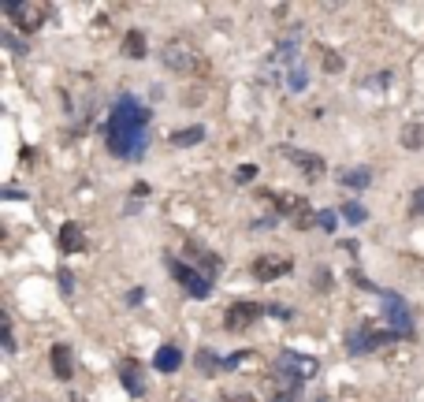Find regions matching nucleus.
Instances as JSON below:
<instances>
[{"instance_id":"24","label":"nucleus","mask_w":424,"mask_h":402,"mask_svg":"<svg viewBox=\"0 0 424 402\" xmlns=\"http://www.w3.org/2000/svg\"><path fill=\"white\" fill-rule=\"evenodd\" d=\"M254 175H257V168H254V164H242V168L235 172V183H254Z\"/></svg>"},{"instance_id":"27","label":"nucleus","mask_w":424,"mask_h":402,"mask_svg":"<svg viewBox=\"0 0 424 402\" xmlns=\"http://www.w3.org/2000/svg\"><path fill=\"white\" fill-rule=\"evenodd\" d=\"M60 291H63V294H71V291H75V279H71V272H68V268H60Z\"/></svg>"},{"instance_id":"31","label":"nucleus","mask_w":424,"mask_h":402,"mask_svg":"<svg viewBox=\"0 0 424 402\" xmlns=\"http://www.w3.org/2000/svg\"><path fill=\"white\" fill-rule=\"evenodd\" d=\"M413 213H417V216H424V187L413 194Z\"/></svg>"},{"instance_id":"20","label":"nucleus","mask_w":424,"mask_h":402,"mask_svg":"<svg viewBox=\"0 0 424 402\" xmlns=\"http://www.w3.org/2000/svg\"><path fill=\"white\" fill-rule=\"evenodd\" d=\"M220 365H223V361L216 358V350H208V346L197 350V369H201V372H216Z\"/></svg>"},{"instance_id":"1","label":"nucleus","mask_w":424,"mask_h":402,"mask_svg":"<svg viewBox=\"0 0 424 402\" xmlns=\"http://www.w3.org/2000/svg\"><path fill=\"white\" fill-rule=\"evenodd\" d=\"M108 153L123 161H138L145 146H149V108L142 105L135 94H123L108 112Z\"/></svg>"},{"instance_id":"2","label":"nucleus","mask_w":424,"mask_h":402,"mask_svg":"<svg viewBox=\"0 0 424 402\" xmlns=\"http://www.w3.org/2000/svg\"><path fill=\"white\" fill-rule=\"evenodd\" d=\"M383 320H387V332L399 335V339H409V335H413V309L406 306L402 294L383 291Z\"/></svg>"},{"instance_id":"17","label":"nucleus","mask_w":424,"mask_h":402,"mask_svg":"<svg viewBox=\"0 0 424 402\" xmlns=\"http://www.w3.org/2000/svg\"><path fill=\"white\" fill-rule=\"evenodd\" d=\"M123 56H130V60H142V56H145V34H142V30H127V37H123Z\"/></svg>"},{"instance_id":"28","label":"nucleus","mask_w":424,"mask_h":402,"mask_svg":"<svg viewBox=\"0 0 424 402\" xmlns=\"http://www.w3.org/2000/svg\"><path fill=\"white\" fill-rule=\"evenodd\" d=\"M402 138H406V146H409V149H417V142H420V131H417V127H406V131H402Z\"/></svg>"},{"instance_id":"19","label":"nucleus","mask_w":424,"mask_h":402,"mask_svg":"<svg viewBox=\"0 0 424 402\" xmlns=\"http://www.w3.org/2000/svg\"><path fill=\"white\" fill-rule=\"evenodd\" d=\"M205 138V127H187V131H175V134H171V146H197V142H201Z\"/></svg>"},{"instance_id":"18","label":"nucleus","mask_w":424,"mask_h":402,"mask_svg":"<svg viewBox=\"0 0 424 402\" xmlns=\"http://www.w3.org/2000/svg\"><path fill=\"white\" fill-rule=\"evenodd\" d=\"M342 187H357V190H365L368 183H373V172L368 168H350V172H342Z\"/></svg>"},{"instance_id":"7","label":"nucleus","mask_w":424,"mask_h":402,"mask_svg":"<svg viewBox=\"0 0 424 402\" xmlns=\"http://www.w3.org/2000/svg\"><path fill=\"white\" fill-rule=\"evenodd\" d=\"M261 317H264V306H261V302H235V306L227 309V317H223V328L242 332V328H249V324L261 320Z\"/></svg>"},{"instance_id":"11","label":"nucleus","mask_w":424,"mask_h":402,"mask_svg":"<svg viewBox=\"0 0 424 402\" xmlns=\"http://www.w3.org/2000/svg\"><path fill=\"white\" fill-rule=\"evenodd\" d=\"M283 153L301 168V172H306V179H320V175H324V161H320V157H313V153H301V149H283Z\"/></svg>"},{"instance_id":"26","label":"nucleus","mask_w":424,"mask_h":402,"mask_svg":"<svg viewBox=\"0 0 424 402\" xmlns=\"http://www.w3.org/2000/svg\"><path fill=\"white\" fill-rule=\"evenodd\" d=\"M306 82H309V79H306V71H301V68L290 71V89H306Z\"/></svg>"},{"instance_id":"33","label":"nucleus","mask_w":424,"mask_h":402,"mask_svg":"<svg viewBox=\"0 0 424 402\" xmlns=\"http://www.w3.org/2000/svg\"><path fill=\"white\" fill-rule=\"evenodd\" d=\"M235 402H254V398H246V395H242V398H235Z\"/></svg>"},{"instance_id":"25","label":"nucleus","mask_w":424,"mask_h":402,"mask_svg":"<svg viewBox=\"0 0 424 402\" xmlns=\"http://www.w3.org/2000/svg\"><path fill=\"white\" fill-rule=\"evenodd\" d=\"M246 358H249V350H238V354H227V358H223V369H238Z\"/></svg>"},{"instance_id":"8","label":"nucleus","mask_w":424,"mask_h":402,"mask_svg":"<svg viewBox=\"0 0 424 402\" xmlns=\"http://www.w3.org/2000/svg\"><path fill=\"white\" fill-rule=\"evenodd\" d=\"M301 395V380L268 369V402H294Z\"/></svg>"},{"instance_id":"22","label":"nucleus","mask_w":424,"mask_h":402,"mask_svg":"<svg viewBox=\"0 0 424 402\" xmlns=\"http://www.w3.org/2000/svg\"><path fill=\"white\" fill-rule=\"evenodd\" d=\"M0 339H4V350H8V354H15V335H11V324H8V317L0 320Z\"/></svg>"},{"instance_id":"10","label":"nucleus","mask_w":424,"mask_h":402,"mask_svg":"<svg viewBox=\"0 0 424 402\" xmlns=\"http://www.w3.org/2000/svg\"><path fill=\"white\" fill-rule=\"evenodd\" d=\"M164 63L171 71H190L194 68V49L190 45H182V42H168V49H164Z\"/></svg>"},{"instance_id":"23","label":"nucleus","mask_w":424,"mask_h":402,"mask_svg":"<svg viewBox=\"0 0 424 402\" xmlns=\"http://www.w3.org/2000/svg\"><path fill=\"white\" fill-rule=\"evenodd\" d=\"M316 224H320V227L328 231V235H331V231H335V224H339V216H335V213H331V209H324L320 216H316Z\"/></svg>"},{"instance_id":"21","label":"nucleus","mask_w":424,"mask_h":402,"mask_svg":"<svg viewBox=\"0 0 424 402\" xmlns=\"http://www.w3.org/2000/svg\"><path fill=\"white\" fill-rule=\"evenodd\" d=\"M342 216H347L350 224H365V220H368V209H365V205H357V201H350V205H342Z\"/></svg>"},{"instance_id":"29","label":"nucleus","mask_w":424,"mask_h":402,"mask_svg":"<svg viewBox=\"0 0 424 402\" xmlns=\"http://www.w3.org/2000/svg\"><path fill=\"white\" fill-rule=\"evenodd\" d=\"M324 71H331V75H335V71H342V60H339L335 53H328V56H324Z\"/></svg>"},{"instance_id":"5","label":"nucleus","mask_w":424,"mask_h":402,"mask_svg":"<svg viewBox=\"0 0 424 402\" xmlns=\"http://www.w3.org/2000/svg\"><path fill=\"white\" fill-rule=\"evenodd\" d=\"M391 339H399V335H391V332H376L373 324H357V328L347 335V350H350V354H368V350H376V346L391 343Z\"/></svg>"},{"instance_id":"15","label":"nucleus","mask_w":424,"mask_h":402,"mask_svg":"<svg viewBox=\"0 0 424 402\" xmlns=\"http://www.w3.org/2000/svg\"><path fill=\"white\" fill-rule=\"evenodd\" d=\"M52 372H56L60 380H71L75 361H71V350L68 346H52Z\"/></svg>"},{"instance_id":"30","label":"nucleus","mask_w":424,"mask_h":402,"mask_svg":"<svg viewBox=\"0 0 424 402\" xmlns=\"http://www.w3.org/2000/svg\"><path fill=\"white\" fill-rule=\"evenodd\" d=\"M294 220H298V224H301V227H309V224H313V213H309V201H306V205H301V213H298Z\"/></svg>"},{"instance_id":"14","label":"nucleus","mask_w":424,"mask_h":402,"mask_svg":"<svg viewBox=\"0 0 424 402\" xmlns=\"http://www.w3.org/2000/svg\"><path fill=\"white\" fill-rule=\"evenodd\" d=\"M179 365H182V350L179 346H161L153 354V369L156 372H175Z\"/></svg>"},{"instance_id":"32","label":"nucleus","mask_w":424,"mask_h":402,"mask_svg":"<svg viewBox=\"0 0 424 402\" xmlns=\"http://www.w3.org/2000/svg\"><path fill=\"white\" fill-rule=\"evenodd\" d=\"M142 294H145L142 287H138V291H130V294H127V302H130V306H138V302H142Z\"/></svg>"},{"instance_id":"12","label":"nucleus","mask_w":424,"mask_h":402,"mask_svg":"<svg viewBox=\"0 0 424 402\" xmlns=\"http://www.w3.org/2000/svg\"><path fill=\"white\" fill-rule=\"evenodd\" d=\"M56 246H60L63 253H78V250H86L82 227H78V224H63V227H60V235H56Z\"/></svg>"},{"instance_id":"4","label":"nucleus","mask_w":424,"mask_h":402,"mask_svg":"<svg viewBox=\"0 0 424 402\" xmlns=\"http://www.w3.org/2000/svg\"><path fill=\"white\" fill-rule=\"evenodd\" d=\"M272 372L294 376V380H301V384H306L309 376H316V358H309V354H298V350H283V354L272 361Z\"/></svg>"},{"instance_id":"16","label":"nucleus","mask_w":424,"mask_h":402,"mask_svg":"<svg viewBox=\"0 0 424 402\" xmlns=\"http://www.w3.org/2000/svg\"><path fill=\"white\" fill-rule=\"evenodd\" d=\"M187 253L201 261V268H205V276H208V279H212V276H216V272H220V257H216V253H205V250H201V246H197L194 239L187 242Z\"/></svg>"},{"instance_id":"6","label":"nucleus","mask_w":424,"mask_h":402,"mask_svg":"<svg viewBox=\"0 0 424 402\" xmlns=\"http://www.w3.org/2000/svg\"><path fill=\"white\" fill-rule=\"evenodd\" d=\"M168 268H171V276L187 287L190 298H208L212 294V279L205 276V272H194L187 261H168Z\"/></svg>"},{"instance_id":"13","label":"nucleus","mask_w":424,"mask_h":402,"mask_svg":"<svg viewBox=\"0 0 424 402\" xmlns=\"http://www.w3.org/2000/svg\"><path fill=\"white\" fill-rule=\"evenodd\" d=\"M290 272V261H275V257H257L254 261V276L257 279H280Z\"/></svg>"},{"instance_id":"3","label":"nucleus","mask_w":424,"mask_h":402,"mask_svg":"<svg viewBox=\"0 0 424 402\" xmlns=\"http://www.w3.org/2000/svg\"><path fill=\"white\" fill-rule=\"evenodd\" d=\"M0 11L15 19V27H19L23 34H34V30L45 23L49 4H37V0H34V4H26V0H4V4H0Z\"/></svg>"},{"instance_id":"9","label":"nucleus","mask_w":424,"mask_h":402,"mask_svg":"<svg viewBox=\"0 0 424 402\" xmlns=\"http://www.w3.org/2000/svg\"><path fill=\"white\" fill-rule=\"evenodd\" d=\"M116 369H119V384L127 387V395L142 398L145 391H149V387H145V372H142V365H138L135 358H123V361H119Z\"/></svg>"}]
</instances>
